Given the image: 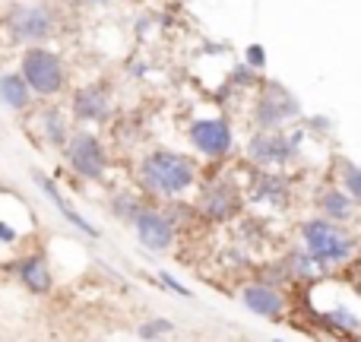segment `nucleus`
Segmentation results:
<instances>
[{
	"instance_id": "nucleus-1",
	"label": "nucleus",
	"mask_w": 361,
	"mask_h": 342,
	"mask_svg": "<svg viewBox=\"0 0 361 342\" xmlns=\"http://www.w3.org/2000/svg\"><path fill=\"white\" fill-rule=\"evenodd\" d=\"M19 73L29 83V89L42 99H54L67 89V63L48 44H29L19 57Z\"/></svg>"
},
{
	"instance_id": "nucleus-2",
	"label": "nucleus",
	"mask_w": 361,
	"mask_h": 342,
	"mask_svg": "<svg viewBox=\"0 0 361 342\" xmlns=\"http://www.w3.org/2000/svg\"><path fill=\"white\" fill-rule=\"evenodd\" d=\"M4 29L10 35V42L23 44H44L57 35V13L51 10L48 4H13L6 10V19H4Z\"/></svg>"
},
{
	"instance_id": "nucleus-3",
	"label": "nucleus",
	"mask_w": 361,
	"mask_h": 342,
	"mask_svg": "<svg viewBox=\"0 0 361 342\" xmlns=\"http://www.w3.org/2000/svg\"><path fill=\"white\" fill-rule=\"evenodd\" d=\"M140 181L156 193H180L193 184V165L178 152H149L140 162Z\"/></svg>"
},
{
	"instance_id": "nucleus-4",
	"label": "nucleus",
	"mask_w": 361,
	"mask_h": 342,
	"mask_svg": "<svg viewBox=\"0 0 361 342\" xmlns=\"http://www.w3.org/2000/svg\"><path fill=\"white\" fill-rule=\"evenodd\" d=\"M63 162L86 181H102L108 174V152L102 140L89 130H70V140L63 143Z\"/></svg>"
},
{
	"instance_id": "nucleus-5",
	"label": "nucleus",
	"mask_w": 361,
	"mask_h": 342,
	"mask_svg": "<svg viewBox=\"0 0 361 342\" xmlns=\"http://www.w3.org/2000/svg\"><path fill=\"white\" fill-rule=\"evenodd\" d=\"M70 114L82 124H105L111 118V95H108L105 86L99 83H89V86H80L70 99Z\"/></svg>"
},
{
	"instance_id": "nucleus-6",
	"label": "nucleus",
	"mask_w": 361,
	"mask_h": 342,
	"mask_svg": "<svg viewBox=\"0 0 361 342\" xmlns=\"http://www.w3.org/2000/svg\"><path fill=\"white\" fill-rule=\"evenodd\" d=\"M305 241H307V250H311L317 260L324 263H333V260H345L349 257V241L339 228L326 222H311L305 228Z\"/></svg>"
},
{
	"instance_id": "nucleus-7",
	"label": "nucleus",
	"mask_w": 361,
	"mask_h": 342,
	"mask_svg": "<svg viewBox=\"0 0 361 342\" xmlns=\"http://www.w3.org/2000/svg\"><path fill=\"white\" fill-rule=\"evenodd\" d=\"M190 143L197 146L203 156L219 159V156H225V152L231 149V130H228V124L219 121V118L197 121V124L190 127Z\"/></svg>"
},
{
	"instance_id": "nucleus-8",
	"label": "nucleus",
	"mask_w": 361,
	"mask_h": 342,
	"mask_svg": "<svg viewBox=\"0 0 361 342\" xmlns=\"http://www.w3.org/2000/svg\"><path fill=\"white\" fill-rule=\"evenodd\" d=\"M133 222H137L140 244L149 248V250H165L171 244V238H175V228H171V222L162 216V212L140 209L137 216H133Z\"/></svg>"
},
{
	"instance_id": "nucleus-9",
	"label": "nucleus",
	"mask_w": 361,
	"mask_h": 342,
	"mask_svg": "<svg viewBox=\"0 0 361 342\" xmlns=\"http://www.w3.org/2000/svg\"><path fill=\"white\" fill-rule=\"evenodd\" d=\"M16 279L29 288L32 295H48L54 286V276H51L48 257L44 254H25L16 260Z\"/></svg>"
},
{
	"instance_id": "nucleus-10",
	"label": "nucleus",
	"mask_w": 361,
	"mask_h": 342,
	"mask_svg": "<svg viewBox=\"0 0 361 342\" xmlns=\"http://www.w3.org/2000/svg\"><path fill=\"white\" fill-rule=\"evenodd\" d=\"M295 114H298V102H295L282 86H269L267 95L260 99L257 121H260L263 127H273V124H279V121H286V118H295Z\"/></svg>"
},
{
	"instance_id": "nucleus-11",
	"label": "nucleus",
	"mask_w": 361,
	"mask_h": 342,
	"mask_svg": "<svg viewBox=\"0 0 361 342\" xmlns=\"http://www.w3.org/2000/svg\"><path fill=\"white\" fill-rule=\"evenodd\" d=\"M0 102H4L10 111H16V114L32 111L35 92L29 89V83L23 80L19 70H13V73H0Z\"/></svg>"
},
{
	"instance_id": "nucleus-12",
	"label": "nucleus",
	"mask_w": 361,
	"mask_h": 342,
	"mask_svg": "<svg viewBox=\"0 0 361 342\" xmlns=\"http://www.w3.org/2000/svg\"><path fill=\"white\" fill-rule=\"evenodd\" d=\"M35 181H38V187H42V193L51 200V203L57 206V209H61V216L67 219V222L73 225V228H80L82 235H89V238H99V231H95V225H89L86 219H82L80 212H76L73 206L67 203V197H63V193L57 190V184H54V181H51V178H44V174H35Z\"/></svg>"
},
{
	"instance_id": "nucleus-13",
	"label": "nucleus",
	"mask_w": 361,
	"mask_h": 342,
	"mask_svg": "<svg viewBox=\"0 0 361 342\" xmlns=\"http://www.w3.org/2000/svg\"><path fill=\"white\" fill-rule=\"evenodd\" d=\"M38 133L48 146L54 149H63V143L70 140V124H67V114L61 108H42L38 111Z\"/></svg>"
},
{
	"instance_id": "nucleus-14",
	"label": "nucleus",
	"mask_w": 361,
	"mask_h": 342,
	"mask_svg": "<svg viewBox=\"0 0 361 342\" xmlns=\"http://www.w3.org/2000/svg\"><path fill=\"white\" fill-rule=\"evenodd\" d=\"M288 156H292V146L279 133H257L250 143V159L257 162H286Z\"/></svg>"
},
{
	"instance_id": "nucleus-15",
	"label": "nucleus",
	"mask_w": 361,
	"mask_h": 342,
	"mask_svg": "<svg viewBox=\"0 0 361 342\" xmlns=\"http://www.w3.org/2000/svg\"><path fill=\"white\" fill-rule=\"evenodd\" d=\"M244 305H247L254 314H267V317H273V314L282 311L279 292H273L269 286H247L244 288Z\"/></svg>"
},
{
	"instance_id": "nucleus-16",
	"label": "nucleus",
	"mask_w": 361,
	"mask_h": 342,
	"mask_svg": "<svg viewBox=\"0 0 361 342\" xmlns=\"http://www.w3.org/2000/svg\"><path fill=\"white\" fill-rule=\"evenodd\" d=\"M324 206H326V212H330V216H339V219H345L349 216V200L343 197V193H326L324 197Z\"/></svg>"
},
{
	"instance_id": "nucleus-17",
	"label": "nucleus",
	"mask_w": 361,
	"mask_h": 342,
	"mask_svg": "<svg viewBox=\"0 0 361 342\" xmlns=\"http://www.w3.org/2000/svg\"><path fill=\"white\" fill-rule=\"evenodd\" d=\"M169 330H171L169 320H149V324L140 326V336H143L146 342H152V339H159L162 333H169Z\"/></svg>"
},
{
	"instance_id": "nucleus-18",
	"label": "nucleus",
	"mask_w": 361,
	"mask_h": 342,
	"mask_svg": "<svg viewBox=\"0 0 361 342\" xmlns=\"http://www.w3.org/2000/svg\"><path fill=\"white\" fill-rule=\"evenodd\" d=\"M345 184H349V190L361 200V169H355V165H345Z\"/></svg>"
},
{
	"instance_id": "nucleus-19",
	"label": "nucleus",
	"mask_w": 361,
	"mask_h": 342,
	"mask_svg": "<svg viewBox=\"0 0 361 342\" xmlns=\"http://www.w3.org/2000/svg\"><path fill=\"white\" fill-rule=\"evenodd\" d=\"M0 241L13 244V241H16V228H13V225H6V222H0Z\"/></svg>"
}]
</instances>
